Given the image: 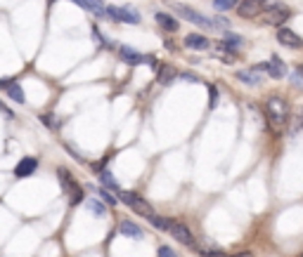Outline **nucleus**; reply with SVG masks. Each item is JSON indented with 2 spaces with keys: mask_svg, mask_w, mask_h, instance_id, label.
Wrapping results in <instances>:
<instances>
[{
  "mask_svg": "<svg viewBox=\"0 0 303 257\" xmlns=\"http://www.w3.org/2000/svg\"><path fill=\"white\" fill-rule=\"evenodd\" d=\"M100 182L104 184L102 189H107V191H121V187H118V182H116V177L111 175V172H107V170H100Z\"/></svg>",
  "mask_w": 303,
  "mask_h": 257,
  "instance_id": "f3484780",
  "label": "nucleus"
},
{
  "mask_svg": "<svg viewBox=\"0 0 303 257\" xmlns=\"http://www.w3.org/2000/svg\"><path fill=\"white\" fill-rule=\"evenodd\" d=\"M118 198H121V201H124L126 205H128V208L131 210H135V212H140V215H152V212H154V210L149 208V203H147L145 198L142 196H138V194H133V191H118Z\"/></svg>",
  "mask_w": 303,
  "mask_h": 257,
  "instance_id": "39448f33",
  "label": "nucleus"
},
{
  "mask_svg": "<svg viewBox=\"0 0 303 257\" xmlns=\"http://www.w3.org/2000/svg\"><path fill=\"white\" fill-rule=\"evenodd\" d=\"M185 45L192 50H208L211 48V43H208L206 35H199V33H190L185 35Z\"/></svg>",
  "mask_w": 303,
  "mask_h": 257,
  "instance_id": "2eb2a0df",
  "label": "nucleus"
},
{
  "mask_svg": "<svg viewBox=\"0 0 303 257\" xmlns=\"http://www.w3.org/2000/svg\"><path fill=\"white\" fill-rule=\"evenodd\" d=\"M256 71H265V74H270V78L282 81L284 76H287V64H284L280 57H272V59L265 61V64H258V66H256Z\"/></svg>",
  "mask_w": 303,
  "mask_h": 257,
  "instance_id": "1a4fd4ad",
  "label": "nucleus"
},
{
  "mask_svg": "<svg viewBox=\"0 0 303 257\" xmlns=\"http://www.w3.org/2000/svg\"><path fill=\"white\" fill-rule=\"evenodd\" d=\"M265 3H270V0H241L237 5V14L244 17V19H254V17H258L263 12Z\"/></svg>",
  "mask_w": 303,
  "mask_h": 257,
  "instance_id": "6e6552de",
  "label": "nucleus"
},
{
  "mask_svg": "<svg viewBox=\"0 0 303 257\" xmlns=\"http://www.w3.org/2000/svg\"><path fill=\"white\" fill-rule=\"evenodd\" d=\"M57 175H59V179H62V189H64V194L69 196V203H71V205L81 203V201H83V189L78 187V184H76V179L71 177L69 170L59 168V170H57Z\"/></svg>",
  "mask_w": 303,
  "mask_h": 257,
  "instance_id": "20e7f679",
  "label": "nucleus"
},
{
  "mask_svg": "<svg viewBox=\"0 0 303 257\" xmlns=\"http://www.w3.org/2000/svg\"><path fill=\"white\" fill-rule=\"evenodd\" d=\"M171 10L175 14H180L183 19H187L190 24H194V26H199V28H208V31H214L216 28V24H214V19L211 17H204L201 12H197L194 7H190V5H180V3H171Z\"/></svg>",
  "mask_w": 303,
  "mask_h": 257,
  "instance_id": "f03ea898",
  "label": "nucleus"
},
{
  "mask_svg": "<svg viewBox=\"0 0 303 257\" xmlns=\"http://www.w3.org/2000/svg\"><path fill=\"white\" fill-rule=\"evenodd\" d=\"M175 78V68H171V66H161V71H159V78L157 81L161 83V85H168V83Z\"/></svg>",
  "mask_w": 303,
  "mask_h": 257,
  "instance_id": "412c9836",
  "label": "nucleus"
},
{
  "mask_svg": "<svg viewBox=\"0 0 303 257\" xmlns=\"http://www.w3.org/2000/svg\"><path fill=\"white\" fill-rule=\"evenodd\" d=\"M232 257H254L251 252H239V255H232Z\"/></svg>",
  "mask_w": 303,
  "mask_h": 257,
  "instance_id": "c756f323",
  "label": "nucleus"
},
{
  "mask_svg": "<svg viewBox=\"0 0 303 257\" xmlns=\"http://www.w3.org/2000/svg\"><path fill=\"white\" fill-rule=\"evenodd\" d=\"M121 234L128 238H142V229L133 222H121Z\"/></svg>",
  "mask_w": 303,
  "mask_h": 257,
  "instance_id": "a211bd4d",
  "label": "nucleus"
},
{
  "mask_svg": "<svg viewBox=\"0 0 303 257\" xmlns=\"http://www.w3.org/2000/svg\"><path fill=\"white\" fill-rule=\"evenodd\" d=\"M100 194H102L104 203H109V205H114V203H116V198H114V194H109V191H107V189H100Z\"/></svg>",
  "mask_w": 303,
  "mask_h": 257,
  "instance_id": "a878e982",
  "label": "nucleus"
},
{
  "mask_svg": "<svg viewBox=\"0 0 303 257\" xmlns=\"http://www.w3.org/2000/svg\"><path fill=\"white\" fill-rule=\"evenodd\" d=\"M85 208H88L93 215H97V217L107 215V208H104V203H102V201H97V198H88V201H85Z\"/></svg>",
  "mask_w": 303,
  "mask_h": 257,
  "instance_id": "6ab92c4d",
  "label": "nucleus"
},
{
  "mask_svg": "<svg viewBox=\"0 0 303 257\" xmlns=\"http://www.w3.org/2000/svg\"><path fill=\"white\" fill-rule=\"evenodd\" d=\"M76 5H81L83 10H88L90 14H95V17H100V19H104V3L102 0H74Z\"/></svg>",
  "mask_w": 303,
  "mask_h": 257,
  "instance_id": "4468645a",
  "label": "nucleus"
},
{
  "mask_svg": "<svg viewBox=\"0 0 303 257\" xmlns=\"http://www.w3.org/2000/svg\"><path fill=\"white\" fill-rule=\"evenodd\" d=\"M214 7L218 12H227V10L237 7V0H214Z\"/></svg>",
  "mask_w": 303,
  "mask_h": 257,
  "instance_id": "5701e85b",
  "label": "nucleus"
},
{
  "mask_svg": "<svg viewBox=\"0 0 303 257\" xmlns=\"http://www.w3.org/2000/svg\"><path fill=\"white\" fill-rule=\"evenodd\" d=\"M104 17L107 19H114V21H124V24H140V12L133 10V7H114V5H107L104 7Z\"/></svg>",
  "mask_w": 303,
  "mask_h": 257,
  "instance_id": "7ed1b4c3",
  "label": "nucleus"
},
{
  "mask_svg": "<svg viewBox=\"0 0 303 257\" xmlns=\"http://www.w3.org/2000/svg\"><path fill=\"white\" fill-rule=\"evenodd\" d=\"M118 54H121V59H124L126 64H133V66H138V64H154V57H147V54L138 52V50L131 48V45H121Z\"/></svg>",
  "mask_w": 303,
  "mask_h": 257,
  "instance_id": "0eeeda50",
  "label": "nucleus"
},
{
  "mask_svg": "<svg viewBox=\"0 0 303 257\" xmlns=\"http://www.w3.org/2000/svg\"><path fill=\"white\" fill-rule=\"evenodd\" d=\"M154 17H157V24L164 28V31H168V33L178 31V19H175V17H171V14H166V12H157Z\"/></svg>",
  "mask_w": 303,
  "mask_h": 257,
  "instance_id": "dca6fc26",
  "label": "nucleus"
},
{
  "mask_svg": "<svg viewBox=\"0 0 303 257\" xmlns=\"http://www.w3.org/2000/svg\"><path fill=\"white\" fill-rule=\"evenodd\" d=\"M237 78H239L241 83H247V85H258V83H261V78H258V76H254V71H239V74H237Z\"/></svg>",
  "mask_w": 303,
  "mask_h": 257,
  "instance_id": "4be33fe9",
  "label": "nucleus"
},
{
  "mask_svg": "<svg viewBox=\"0 0 303 257\" xmlns=\"http://www.w3.org/2000/svg\"><path fill=\"white\" fill-rule=\"evenodd\" d=\"M225 43H230L232 48H239L241 45V38L237 33H225Z\"/></svg>",
  "mask_w": 303,
  "mask_h": 257,
  "instance_id": "b1692460",
  "label": "nucleus"
},
{
  "mask_svg": "<svg viewBox=\"0 0 303 257\" xmlns=\"http://www.w3.org/2000/svg\"><path fill=\"white\" fill-rule=\"evenodd\" d=\"M265 114H268V121L272 125V130H284L287 125V118H289V108H287V102L280 99V97H270L268 104H265Z\"/></svg>",
  "mask_w": 303,
  "mask_h": 257,
  "instance_id": "f257e3e1",
  "label": "nucleus"
},
{
  "mask_svg": "<svg viewBox=\"0 0 303 257\" xmlns=\"http://www.w3.org/2000/svg\"><path fill=\"white\" fill-rule=\"evenodd\" d=\"M294 85H301V71H296V74H294Z\"/></svg>",
  "mask_w": 303,
  "mask_h": 257,
  "instance_id": "c85d7f7f",
  "label": "nucleus"
},
{
  "mask_svg": "<svg viewBox=\"0 0 303 257\" xmlns=\"http://www.w3.org/2000/svg\"><path fill=\"white\" fill-rule=\"evenodd\" d=\"M0 90H5L7 97H10V99H14V102H19V104L26 102V97H24V90H21V85H17L14 81H0Z\"/></svg>",
  "mask_w": 303,
  "mask_h": 257,
  "instance_id": "f8f14e48",
  "label": "nucleus"
},
{
  "mask_svg": "<svg viewBox=\"0 0 303 257\" xmlns=\"http://www.w3.org/2000/svg\"><path fill=\"white\" fill-rule=\"evenodd\" d=\"M36 168H38V161H36L34 156H26V158H21L19 163H17V168H14V175L17 177H28L34 175Z\"/></svg>",
  "mask_w": 303,
  "mask_h": 257,
  "instance_id": "ddd939ff",
  "label": "nucleus"
},
{
  "mask_svg": "<svg viewBox=\"0 0 303 257\" xmlns=\"http://www.w3.org/2000/svg\"><path fill=\"white\" fill-rule=\"evenodd\" d=\"M168 231H171V236L178 241V243L187 245V248H192L194 245V234L190 231V227L183 222H171V227H168Z\"/></svg>",
  "mask_w": 303,
  "mask_h": 257,
  "instance_id": "9d476101",
  "label": "nucleus"
},
{
  "mask_svg": "<svg viewBox=\"0 0 303 257\" xmlns=\"http://www.w3.org/2000/svg\"><path fill=\"white\" fill-rule=\"evenodd\" d=\"M216 99H218V92H216V88H214V85H211V106H214V104H216Z\"/></svg>",
  "mask_w": 303,
  "mask_h": 257,
  "instance_id": "cd10ccee",
  "label": "nucleus"
},
{
  "mask_svg": "<svg viewBox=\"0 0 303 257\" xmlns=\"http://www.w3.org/2000/svg\"><path fill=\"white\" fill-rule=\"evenodd\" d=\"M48 3H55V0H48Z\"/></svg>",
  "mask_w": 303,
  "mask_h": 257,
  "instance_id": "7c9ffc66",
  "label": "nucleus"
},
{
  "mask_svg": "<svg viewBox=\"0 0 303 257\" xmlns=\"http://www.w3.org/2000/svg\"><path fill=\"white\" fill-rule=\"evenodd\" d=\"M277 43L284 45V48L298 50L301 48V35H296L291 28H280V31H277Z\"/></svg>",
  "mask_w": 303,
  "mask_h": 257,
  "instance_id": "9b49d317",
  "label": "nucleus"
},
{
  "mask_svg": "<svg viewBox=\"0 0 303 257\" xmlns=\"http://www.w3.org/2000/svg\"><path fill=\"white\" fill-rule=\"evenodd\" d=\"M201 257H227L223 250H199Z\"/></svg>",
  "mask_w": 303,
  "mask_h": 257,
  "instance_id": "393cba45",
  "label": "nucleus"
},
{
  "mask_svg": "<svg viewBox=\"0 0 303 257\" xmlns=\"http://www.w3.org/2000/svg\"><path fill=\"white\" fill-rule=\"evenodd\" d=\"M159 257H178V255H175L168 245H164V248H159Z\"/></svg>",
  "mask_w": 303,
  "mask_h": 257,
  "instance_id": "bb28decb",
  "label": "nucleus"
},
{
  "mask_svg": "<svg viewBox=\"0 0 303 257\" xmlns=\"http://www.w3.org/2000/svg\"><path fill=\"white\" fill-rule=\"evenodd\" d=\"M147 219H149V222L154 224L159 231H168V227H171V219H166V217H159V215H154V212H152V215H147Z\"/></svg>",
  "mask_w": 303,
  "mask_h": 257,
  "instance_id": "aec40b11",
  "label": "nucleus"
},
{
  "mask_svg": "<svg viewBox=\"0 0 303 257\" xmlns=\"http://www.w3.org/2000/svg\"><path fill=\"white\" fill-rule=\"evenodd\" d=\"M291 17V10L287 5H272L265 10V17H263V21L268 24V26H282L284 21Z\"/></svg>",
  "mask_w": 303,
  "mask_h": 257,
  "instance_id": "423d86ee",
  "label": "nucleus"
}]
</instances>
